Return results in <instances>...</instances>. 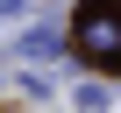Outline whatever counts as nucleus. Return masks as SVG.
<instances>
[{
    "instance_id": "1",
    "label": "nucleus",
    "mask_w": 121,
    "mask_h": 113,
    "mask_svg": "<svg viewBox=\"0 0 121 113\" xmlns=\"http://www.w3.org/2000/svg\"><path fill=\"white\" fill-rule=\"evenodd\" d=\"M78 42H86V49H121V21H114V14H93V21L78 28Z\"/></svg>"
}]
</instances>
